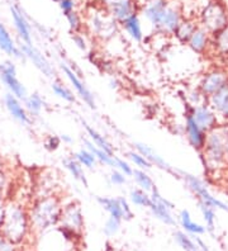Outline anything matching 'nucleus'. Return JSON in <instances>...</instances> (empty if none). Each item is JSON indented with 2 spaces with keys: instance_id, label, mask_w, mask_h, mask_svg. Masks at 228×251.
<instances>
[{
  "instance_id": "10",
  "label": "nucleus",
  "mask_w": 228,
  "mask_h": 251,
  "mask_svg": "<svg viewBox=\"0 0 228 251\" xmlns=\"http://www.w3.org/2000/svg\"><path fill=\"white\" fill-rule=\"evenodd\" d=\"M101 4L108 14L119 25H122L132 14L138 13L140 8L137 0H101Z\"/></svg>"
},
{
  "instance_id": "48",
  "label": "nucleus",
  "mask_w": 228,
  "mask_h": 251,
  "mask_svg": "<svg viewBox=\"0 0 228 251\" xmlns=\"http://www.w3.org/2000/svg\"><path fill=\"white\" fill-rule=\"evenodd\" d=\"M109 180L110 183L114 184V185H125L127 183V176L122 172L119 170H113L110 173V176H109Z\"/></svg>"
},
{
  "instance_id": "29",
  "label": "nucleus",
  "mask_w": 228,
  "mask_h": 251,
  "mask_svg": "<svg viewBox=\"0 0 228 251\" xmlns=\"http://www.w3.org/2000/svg\"><path fill=\"white\" fill-rule=\"evenodd\" d=\"M97 202L99 203L101 208L108 212L109 217H114L117 220L123 221V213H122L121 204H119L118 198H112V197H97Z\"/></svg>"
},
{
  "instance_id": "17",
  "label": "nucleus",
  "mask_w": 228,
  "mask_h": 251,
  "mask_svg": "<svg viewBox=\"0 0 228 251\" xmlns=\"http://www.w3.org/2000/svg\"><path fill=\"white\" fill-rule=\"evenodd\" d=\"M4 105H5L6 110L9 112L10 116L13 117V120H15L23 126H28L32 123V118H30L27 109H25V103H22L21 99L17 98L12 93H6L4 95Z\"/></svg>"
},
{
  "instance_id": "38",
  "label": "nucleus",
  "mask_w": 228,
  "mask_h": 251,
  "mask_svg": "<svg viewBox=\"0 0 228 251\" xmlns=\"http://www.w3.org/2000/svg\"><path fill=\"white\" fill-rule=\"evenodd\" d=\"M74 157L79 161L80 165L88 169L95 168L98 162L97 157L94 156V153L90 152L88 149H81V150H79L76 153H74Z\"/></svg>"
},
{
  "instance_id": "11",
  "label": "nucleus",
  "mask_w": 228,
  "mask_h": 251,
  "mask_svg": "<svg viewBox=\"0 0 228 251\" xmlns=\"http://www.w3.org/2000/svg\"><path fill=\"white\" fill-rule=\"evenodd\" d=\"M185 112H189L192 114L195 122L201 126L202 129H204L205 132H209L210 129L216 128L219 125L218 117H217L216 112L212 109V107L208 104V101L204 104L198 105V107H193V105L186 103Z\"/></svg>"
},
{
  "instance_id": "31",
  "label": "nucleus",
  "mask_w": 228,
  "mask_h": 251,
  "mask_svg": "<svg viewBox=\"0 0 228 251\" xmlns=\"http://www.w3.org/2000/svg\"><path fill=\"white\" fill-rule=\"evenodd\" d=\"M23 101H25V107L30 118H36V117L41 116L43 108H45V100L38 93L28 94V97Z\"/></svg>"
},
{
  "instance_id": "55",
  "label": "nucleus",
  "mask_w": 228,
  "mask_h": 251,
  "mask_svg": "<svg viewBox=\"0 0 228 251\" xmlns=\"http://www.w3.org/2000/svg\"><path fill=\"white\" fill-rule=\"evenodd\" d=\"M106 251H121V250H118V249H108Z\"/></svg>"
},
{
  "instance_id": "9",
  "label": "nucleus",
  "mask_w": 228,
  "mask_h": 251,
  "mask_svg": "<svg viewBox=\"0 0 228 251\" xmlns=\"http://www.w3.org/2000/svg\"><path fill=\"white\" fill-rule=\"evenodd\" d=\"M182 19H184V16H182V10L180 9V6L175 5L170 1L169 5L166 6V9L162 13L161 18H160L153 31H155V33L164 34L167 37L173 36Z\"/></svg>"
},
{
  "instance_id": "14",
  "label": "nucleus",
  "mask_w": 228,
  "mask_h": 251,
  "mask_svg": "<svg viewBox=\"0 0 228 251\" xmlns=\"http://www.w3.org/2000/svg\"><path fill=\"white\" fill-rule=\"evenodd\" d=\"M184 131H185L186 138H188L189 145L194 149L195 151L201 153L205 146L207 141V132L202 129V127L194 121L193 116L189 112H185V125H184Z\"/></svg>"
},
{
  "instance_id": "41",
  "label": "nucleus",
  "mask_w": 228,
  "mask_h": 251,
  "mask_svg": "<svg viewBox=\"0 0 228 251\" xmlns=\"http://www.w3.org/2000/svg\"><path fill=\"white\" fill-rule=\"evenodd\" d=\"M186 99H188V104L193 105V107H198V105L204 104V103H207L208 98L201 90L198 89H193L186 94Z\"/></svg>"
},
{
  "instance_id": "34",
  "label": "nucleus",
  "mask_w": 228,
  "mask_h": 251,
  "mask_svg": "<svg viewBox=\"0 0 228 251\" xmlns=\"http://www.w3.org/2000/svg\"><path fill=\"white\" fill-rule=\"evenodd\" d=\"M133 179L136 184L141 189H143L147 193H152L153 190L157 189L156 188L155 181L152 180V178L146 173V170H141V169H134L133 170Z\"/></svg>"
},
{
  "instance_id": "52",
  "label": "nucleus",
  "mask_w": 228,
  "mask_h": 251,
  "mask_svg": "<svg viewBox=\"0 0 228 251\" xmlns=\"http://www.w3.org/2000/svg\"><path fill=\"white\" fill-rule=\"evenodd\" d=\"M195 240V242H197L198 248H199V250L201 251H212V249H210V246L208 245L207 242L204 241L203 239H202L201 236H193Z\"/></svg>"
},
{
  "instance_id": "3",
  "label": "nucleus",
  "mask_w": 228,
  "mask_h": 251,
  "mask_svg": "<svg viewBox=\"0 0 228 251\" xmlns=\"http://www.w3.org/2000/svg\"><path fill=\"white\" fill-rule=\"evenodd\" d=\"M62 203L57 194L55 196L36 197L28 207L30 226L33 232H45L60 225Z\"/></svg>"
},
{
  "instance_id": "1",
  "label": "nucleus",
  "mask_w": 228,
  "mask_h": 251,
  "mask_svg": "<svg viewBox=\"0 0 228 251\" xmlns=\"http://www.w3.org/2000/svg\"><path fill=\"white\" fill-rule=\"evenodd\" d=\"M32 232L28 207L18 201L6 202L0 217V235L15 245H21L29 239Z\"/></svg>"
},
{
  "instance_id": "28",
  "label": "nucleus",
  "mask_w": 228,
  "mask_h": 251,
  "mask_svg": "<svg viewBox=\"0 0 228 251\" xmlns=\"http://www.w3.org/2000/svg\"><path fill=\"white\" fill-rule=\"evenodd\" d=\"M82 125H84V127H85V131L86 133H88L89 138H90V141L93 142L95 146L99 147L101 150L105 151L106 153H109V155L114 156V149H113L112 144H110V142L108 141L103 135H101V133H99L97 129L93 128L91 126H89L88 123H85L84 121H82Z\"/></svg>"
},
{
  "instance_id": "50",
  "label": "nucleus",
  "mask_w": 228,
  "mask_h": 251,
  "mask_svg": "<svg viewBox=\"0 0 228 251\" xmlns=\"http://www.w3.org/2000/svg\"><path fill=\"white\" fill-rule=\"evenodd\" d=\"M0 251H18L17 245L0 235Z\"/></svg>"
},
{
  "instance_id": "21",
  "label": "nucleus",
  "mask_w": 228,
  "mask_h": 251,
  "mask_svg": "<svg viewBox=\"0 0 228 251\" xmlns=\"http://www.w3.org/2000/svg\"><path fill=\"white\" fill-rule=\"evenodd\" d=\"M0 51H3L5 55L12 56L13 58L21 60V61H25V60L23 51L14 42L12 34H10L8 28L3 23H0Z\"/></svg>"
},
{
  "instance_id": "49",
  "label": "nucleus",
  "mask_w": 228,
  "mask_h": 251,
  "mask_svg": "<svg viewBox=\"0 0 228 251\" xmlns=\"http://www.w3.org/2000/svg\"><path fill=\"white\" fill-rule=\"evenodd\" d=\"M58 6H60V9L62 10L65 16H67V14H70V13L76 10V0H64V1H61L58 4Z\"/></svg>"
},
{
  "instance_id": "57",
  "label": "nucleus",
  "mask_w": 228,
  "mask_h": 251,
  "mask_svg": "<svg viewBox=\"0 0 228 251\" xmlns=\"http://www.w3.org/2000/svg\"><path fill=\"white\" fill-rule=\"evenodd\" d=\"M136 251H146V250H143V249H137Z\"/></svg>"
},
{
  "instance_id": "45",
  "label": "nucleus",
  "mask_w": 228,
  "mask_h": 251,
  "mask_svg": "<svg viewBox=\"0 0 228 251\" xmlns=\"http://www.w3.org/2000/svg\"><path fill=\"white\" fill-rule=\"evenodd\" d=\"M61 137L60 136H56V135H49L47 137L45 138V149L50 152H53V151H57L61 146Z\"/></svg>"
},
{
  "instance_id": "15",
  "label": "nucleus",
  "mask_w": 228,
  "mask_h": 251,
  "mask_svg": "<svg viewBox=\"0 0 228 251\" xmlns=\"http://www.w3.org/2000/svg\"><path fill=\"white\" fill-rule=\"evenodd\" d=\"M19 47L25 53V60H29L36 66L37 70H40L45 76L52 77L55 75V70L52 68L51 62L47 60V57L41 52L40 50L36 49L33 45H25V43L19 45Z\"/></svg>"
},
{
  "instance_id": "20",
  "label": "nucleus",
  "mask_w": 228,
  "mask_h": 251,
  "mask_svg": "<svg viewBox=\"0 0 228 251\" xmlns=\"http://www.w3.org/2000/svg\"><path fill=\"white\" fill-rule=\"evenodd\" d=\"M133 146L134 149H136L137 152H140L141 155H143V156L146 157V159L151 162L152 166L155 165L156 168L161 169V170H164V172L166 173H170L171 175H174V176H177V169H174L173 166L169 165V164L165 161L164 157L160 156V155H158V153L156 152L151 146H149V145L146 144H142V142H136Z\"/></svg>"
},
{
  "instance_id": "35",
  "label": "nucleus",
  "mask_w": 228,
  "mask_h": 251,
  "mask_svg": "<svg viewBox=\"0 0 228 251\" xmlns=\"http://www.w3.org/2000/svg\"><path fill=\"white\" fill-rule=\"evenodd\" d=\"M173 236L175 242L182 251H201L192 235H189L184 231H175Z\"/></svg>"
},
{
  "instance_id": "6",
  "label": "nucleus",
  "mask_w": 228,
  "mask_h": 251,
  "mask_svg": "<svg viewBox=\"0 0 228 251\" xmlns=\"http://www.w3.org/2000/svg\"><path fill=\"white\" fill-rule=\"evenodd\" d=\"M199 23L205 28L210 34L222 31L228 27V10L227 6L218 0H210L204 5L201 13Z\"/></svg>"
},
{
  "instance_id": "27",
  "label": "nucleus",
  "mask_w": 228,
  "mask_h": 251,
  "mask_svg": "<svg viewBox=\"0 0 228 251\" xmlns=\"http://www.w3.org/2000/svg\"><path fill=\"white\" fill-rule=\"evenodd\" d=\"M212 52L223 58H228V27L212 34Z\"/></svg>"
},
{
  "instance_id": "47",
  "label": "nucleus",
  "mask_w": 228,
  "mask_h": 251,
  "mask_svg": "<svg viewBox=\"0 0 228 251\" xmlns=\"http://www.w3.org/2000/svg\"><path fill=\"white\" fill-rule=\"evenodd\" d=\"M116 168L118 169L119 172L123 173L126 176H132L133 175V169H132V166L123 159L116 157Z\"/></svg>"
},
{
  "instance_id": "33",
  "label": "nucleus",
  "mask_w": 228,
  "mask_h": 251,
  "mask_svg": "<svg viewBox=\"0 0 228 251\" xmlns=\"http://www.w3.org/2000/svg\"><path fill=\"white\" fill-rule=\"evenodd\" d=\"M198 207H199V211L202 213V217L204 221V226L207 228V233L210 235H214L216 233V209L209 207V205H205L203 203H198Z\"/></svg>"
},
{
  "instance_id": "24",
  "label": "nucleus",
  "mask_w": 228,
  "mask_h": 251,
  "mask_svg": "<svg viewBox=\"0 0 228 251\" xmlns=\"http://www.w3.org/2000/svg\"><path fill=\"white\" fill-rule=\"evenodd\" d=\"M122 27L126 31V33L128 34V37L131 38L134 42H142L143 38H145V34H143L142 29V23H141L140 14L138 13H134L132 14L129 18L126 19L123 23H122Z\"/></svg>"
},
{
  "instance_id": "46",
  "label": "nucleus",
  "mask_w": 228,
  "mask_h": 251,
  "mask_svg": "<svg viewBox=\"0 0 228 251\" xmlns=\"http://www.w3.org/2000/svg\"><path fill=\"white\" fill-rule=\"evenodd\" d=\"M119 201V204H121L122 213H123V221H131L133 218V211H132L129 202L125 197H117Z\"/></svg>"
},
{
  "instance_id": "7",
  "label": "nucleus",
  "mask_w": 228,
  "mask_h": 251,
  "mask_svg": "<svg viewBox=\"0 0 228 251\" xmlns=\"http://www.w3.org/2000/svg\"><path fill=\"white\" fill-rule=\"evenodd\" d=\"M0 80L6 89L9 90V93L21 100H25L28 97L27 88L18 79L17 66L12 60H4L3 62H0Z\"/></svg>"
},
{
  "instance_id": "42",
  "label": "nucleus",
  "mask_w": 228,
  "mask_h": 251,
  "mask_svg": "<svg viewBox=\"0 0 228 251\" xmlns=\"http://www.w3.org/2000/svg\"><path fill=\"white\" fill-rule=\"evenodd\" d=\"M122 221L117 220L114 217H109L105 221V225H104V233H105L108 237H112V236H116L117 233L121 230Z\"/></svg>"
},
{
  "instance_id": "13",
  "label": "nucleus",
  "mask_w": 228,
  "mask_h": 251,
  "mask_svg": "<svg viewBox=\"0 0 228 251\" xmlns=\"http://www.w3.org/2000/svg\"><path fill=\"white\" fill-rule=\"evenodd\" d=\"M61 70L64 71L65 76H66V79L70 81V84L73 85L74 89L76 90L77 95L81 98V100L84 101L90 109H95L94 94L89 90V88L85 85V83L82 81L80 75H77L75 71L71 70V68L67 64H61Z\"/></svg>"
},
{
  "instance_id": "30",
  "label": "nucleus",
  "mask_w": 228,
  "mask_h": 251,
  "mask_svg": "<svg viewBox=\"0 0 228 251\" xmlns=\"http://www.w3.org/2000/svg\"><path fill=\"white\" fill-rule=\"evenodd\" d=\"M62 164H64L65 169L70 173L71 176H73L75 180L80 181L84 187H88L89 183L88 179H86L85 173H84V169H82V166L80 165L79 161H77L75 157H67V159H65L64 161H62Z\"/></svg>"
},
{
  "instance_id": "12",
  "label": "nucleus",
  "mask_w": 228,
  "mask_h": 251,
  "mask_svg": "<svg viewBox=\"0 0 228 251\" xmlns=\"http://www.w3.org/2000/svg\"><path fill=\"white\" fill-rule=\"evenodd\" d=\"M60 225L69 227L76 232L82 233L84 226H85V220H84V213H82L79 203L70 202L62 205Z\"/></svg>"
},
{
  "instance_id": "51",
  "label": "nucleus",
  "mask_w": 228,
  "mask_h": 251,
  "mask_svg": "<svg viewBox=\"0 0 228 251\" xmlns=\"http://www.w3.org/2000/svg\"><path fill=\"white\" fill-rule=\"evenodd\" d=\"M8 185H9V176H8L5 170L0 169V194L5 192Z\"/></svg>"
},
{
  "instance_id": "22",
  "label": "nucleus",
  "mask_w": 228,
  "mask_h": 251,
  "mask_svg": "<svg viewBox=\"0 0 228 251\" xmlns=\"http://www.w3.org/2000/svg\"><path fill=\"white\" fill-rule=\"evenodd\" d=\"M169 3H170V0H151L142 5V16L146 18V21L152 25L153 29L157 25L158 21L161 18L162 13L166 9Z\"/></svg>"
},
{
  "instance_id": "4",
  "label": "nucleus",
  "mask_w": 228,
  "mask_h": 251,
  "mask_svg": "<svg viewBox=\"0 0 228 251\" xmlns=\"http://www.w3.org/2000/svg\"><path fill=\"white\" fill-rule=\"evenodd\" d=\"M85 27L89 33L93 34L95 38L105 42L118 34V23L104 8H91L86 13Z\"/></svg>"
},
{
  "instance_id": "44",
  "label": "nucleus",
  "mask_w": 228,
  "mask_h": 251,
  "mask_svg": "<svg viewBox=\"0 0 228 251\" xmlns=\"http://www.w3.org/2000/svg\"><path fill=\"white\" fill-rule=\"evenodd\" d=\"M73 41L75 43V46L79 50H81L82 52H89V49H90V42H89L88 37L85 34L80 32V33H74L73 34Z\"/></svg>"
},
{
  "instance_id": "19",
  "label": "nucleus",
  "mask_w": 228,
  "mask_h": 251,
  "mask_svg": "<svg viewBox=\"0 0 228 251\" xmlns=\"http://www.w3.org/2000/svg\"><path fill=\"white\" fill-rule=\"evenodd\" d=\"M208 104L216 112L219 123H228V79L222 89L208 98Z\"/></svg>"
},
{
  "instance_id": "36",
  "label": "nucleus",
  "mask_w": 228,
  "mask_h": 251,
  "mask_svg": "<svg viewBox=\"0 0 228 251\" xmlns=\"http://www.w3.org/2000/svg\"><path fill=\"white\" fill-rule=\"evenodd\" d=\"M129 201L132 202V204L140 207V208H149L151 205V196L150 193L145 192L141 188H136V189H132L131 193H129Z\"/></svg>"
},
{
  "instance_id": "53",
  "label": "nucleus",
  "mask_w": 228,
  "mask_h": 251,
  "mask_svg": "<svg viewBox=\"0 0 228 251\" xmlns=\"http://www.w3.org/2000/svg\"><path fill=\"white\" fill-rule=\"evenodd\" d=\"M61 141L64 142V144H71V142H73V138L69 135H62L61 136Z\"/></svg>"
},
{
  "instance_id": "39",
  "label": "nucleus",
  "mask_w": 228,
  "mask_h": 251,
  "mask_svg": "<svg viewBox=\"0 0 228 251\" xmlns=\"http://www.w3.org/2000/svg\"><path fill=\"white\" fill-rule=\"evenodd\" d=\"M66 19L73 33H80V32H82L84 27H85V22H84L81 14L77 10L70 13V14H67Z\"/></svg>"
},
{
  "instance_id": "56",
  "label": "nucleus",
  "mask_w": 228,
  "mask_h": 251,
  "mask_svg": "<svg viewBox=\"0 0 228 251\" xmlns=\"http://www.w3.org/2000/svg\"><path fill=\"white\" fill-rule=\"evenodd\" d=\"M53 1H55V3H57V4H60L61 1H64V0H53Z\"/></svg>"
},
{
  "instance_id": "43",
  "label": "nucleus",
  "mask_w": 228,
  "mask_h": 251,
  "mask_svg": "<svg viewBox=\"0 0 228 251\" xmlns=\"http://www.w3.org/2000/svg\"><path fill=\"white\" fill-rule=\"evenodd\" d=\"M57 231L58 233L64 237V240H66V241L69 242L79 241L80 237H81V233L76 232V231L71 230V228H69V227L61 226V225H58L57 226Z\"/></svg>"
},
{
  "instance_id": "32",
  "label": "nucleus",
  "mask_w": 228,
  "mask_h": 251,
  "mask_svg": "<svg viewBox=\"0 0 228 251\" xmlns=\"http://www.w3.org/2000/svg\"><path fill=\"white\" fill-rule=\"evenodd\" d=\"M84 145H85V149H88L90 152L94 153V156L97 157V160L101 164L106 166H110V168H116V156H112L109 153H106L105 151L101 150L99 147L95 146L94 144L89 140H84Z\"/></svg>"
},
{
  "instance_id": "25",
  "label": "nucleus",
  "mask_w": 228,
  "mask_h": 251,
  "mask_svg": "<svg viewBox=\"0 0 228 251\" xmlns=\"http://www.w3.org/2000/svg\"><path fill=\"white\" fill-rule=\"evenodd\" d=\"M149 209L151 211L152 216H155V218H157L158 221H161L162 224L167 225V226H177V217L173 215V209H170L169 207H166V205L152 201Z\"/></svg>"
},
{
  "instance_id": "54",
  "label": "nucleus",
  "mask_w": 228,
  "mask_h": 251,
  "mask_svg": "<svg viewBox=\"0 0 228 251\" xmlns=\"http://www.w3.org/2000/svg\"><path fill=\"white\" fill-rule=\"evenodd\" d=\"M149 1H151V0H137V3H138V5H145L146 3H149Z\"/></svg>"
},
{
  "instance_id": "2",
  "label": "nucleus",
  "mask_w": 228,
  "mask_h": 251,
  "mask_svg": "<svg viewBox=\"0 0 228 251\" xmlns=\"http://www.w3.org/2000/svg\"><path fill=\"white\" fill-rule=\"evenodd\" d=\"M228 144V123H219L216 128L207 132V141L201 152L204 169L217 174L228 166L226 160V149Z\"/></svg>"
},
{
  "instance_id": "37",
  "label": "nucleus",
  "mask_w": 228,
  "mask_h": 251,
  "mask_svg": "<svg viewBox=\"0 0 228 251\" xmlns=\"http://www.w3.org/2000/svg\"><path fill=\"white\" fill-rule=\"evenodd\" d=\"M52 92L55 93L58 98L67 101V103H71V104H73V103L76 101V97L74 95V93L71 92L64 83H61V81H53V83H52Z\"/></svg>"
},
{
  "instance_id": "23",
  "label": "nucleus",
  "mask_w": 228,
  "mask_h": 251,
  "mask_svg": "<svg viewBox=\"0 0 228 251\" xmlns=\"http://www.w3.org/2000/svg\"><path fill=\"white\" fill-rule=\"evenodd\" d=\"M177 222L181 226L182 231L192 236H203L207 233V228L204 225L198 224L192 218V215L188 209H182L180 211L179 216H177Z\"/></svg>"
},
{
  "instance_id": "26",
  "label": "nucleus",
  "mask_w": 228,
  "mask_h": 251,
  "mask_svg": "<svg viewBox=\"0 0 228 251\" xmlns=\"http://www.w3.org/2000/svg\"><path fill=\"white\" fill-rule=\"evenodd\" d=\"M198 22L193 18H184L181 23L179 25L177 29L175 31L174 36L177 38V41L181 45H188L189 40L192 38L193 33L198 28Z\"/></svg>"
},
{
  "instance_id": "5",
  "label": "nucleus",
  "mask_w": 228,
  "mask_h": 251,
  "mask_svg": "<svg viewBox=\"0 0 228 251\" xmlns=\"http://www.w3.org/2000/svg\"><path fill=\"white\" fill-rule=\"evenodd\" d=\"M177 179H181L188 189L192 192L197 198L198 203H203L205 205H209L212 208L219 209V211L228 212V204L223 201L218 199L217 197L213 196L208 189L207 184L204 183L202 179H199L195 175L190 174V173L182 172V170H177Z\"/></svg>"
},
{
  "instance_id": "16",
  "label": "nucleus",
  "mask_w": 228,
  "mask_h": 251,
  "mask_svg": "<svg viewBox=\"0 0 228 251\" xmlns=\"http://www.w3.org/2000/svg\"><path fill=\"white\" fill-rule=\"evenodd\" d=\"M10 13H12L15 32L18 34L21 42L25 43V45H33L32 27H30L29 21H28V18L23 13V10L18 5H12L10 6Z\"/></svg>"
},
{
  "instance_id": "8",
  "label": "nucleus",
  "mask_w": 228,
  "mask_h": 251,
  "mask_svg": "<svg viewBox=\"0 0 228 251\" xmlns=\"http://www.w3.org/2000/svg\"><path fill=\"white\" fill-rule=\"evenodd\" d=\"M228 79V73L225 69L213 68L205 71L201 76V80L198 83V89L201 90L207 98L210 95L216 94L217 92L222 89L226 85Z\"/></svg>"
},
{
  "instance_id": "40",
  "label": "nucleus",
  "mask_w": 228,
  "mask_h": 251,
  "mask_svg": "<svg viewBox=\"0 0 228 251\" xmlns=\"http://www.w3.org/2000/svg\"><path fill=\"white\" fill-rule=\"evenodd\" d=\"M128 159L131 160L133 162L134 165L137 166V169H141V170H150L152 168V164L146 159V157L141 155L140 152H137V151H129L127 152Z\"/></svg>"
},
{
  "instance_id": "18",
  "label": "nucleus",
  "mask_w": 228,
  "mask_h": 251,
  "mask_svg": "<svg viewBox=\"0 0 228 251\" xmlns=\"http://www.w3.org/2000/svg\"><path fill=\"white\" fill-rule=\"evenodd\" d=\"M188 47L195 55H207L212 50V34L202 25H198L192 38L189 40Z\"/></svg>"
}]
</instances>
